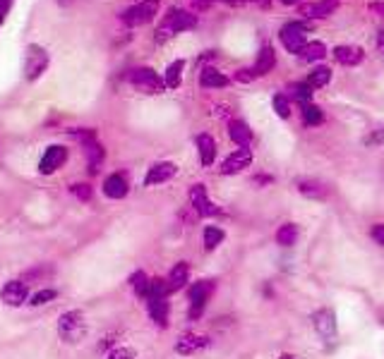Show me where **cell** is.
<instances>
[{"label": "cell", "mask_w": 384, "mask_h": 359, "mask_svg": "<svg viewBox=\"0 0 384 359\" xmlns=\"http://www.w3.org/2000/svg\"><path fill=\"white\" fill-rule=\"evenodd\" d=\"M200 24V15L192 12V10L185 8H168L166 15L159 19V27L154 31V44H166L173 36L183 34V31H190Z\"/></svg>", "instance_id": "6da1fadb"}, {"label": "cell", "mask_w": 384, "mask_h": 359, "mask_svg": "<svg viewBox=\"0 0 384 359\" xmlns=\"http://www.w3.org/2000/svg\"><path fill=\"white\" fill-rule=\"evenodd\" d=\"M313 29V24L305 19H288L279 29V44L283 46V50L290 55H300V50L308 46V34Z\"/></svg>", "instance_id": "7a4b0ae2"}, {"label": "cell", "mask_w": 384, "mask_h": 359, "mask_svg": "<svg viewBox=\"0 0 384 359\" xmlns=\"http://www.w3.org/2000/svg\"><path fill=\"white\" fill-rule=\"evenodd\" d=\"M214 293H216V280L211 278H200L188 285V302H190L188 321L195 324V321H200L204 316V309L209 304V300L214 297Z\"/></svg>", "instance_id": "3957f363"}, {"label": "cell", "mask_w": 384, "mask_h": 359, "mask_svg": "<svg viewBox=\"0 0 384 359\" xmlns=\"http://www.w3.org/2000/svg\"><path fill=\"white\" fill-rule=\"evenodd\" d=\"M55 331H58L60 340L67 342V345H75V342L85 340L87 331H89V324H87V316L82 314L80 309H67L60 314Z\"/></svg>", "instance_id": "277c9868"}, {"label": "cell", "mask_w": 384, "mask_h": 359, "mask_svg": "<svg viewBox=\"0 0 384 359\" xmlns=\"http://www.w3.org/2000/svg\"><path fill=\"white\" fill-rule=\"evenodd\" d=\"M128 82L139 93H147V96H159V93L168 91V89H166L164 75H159V72L154 70V67H149V65L132 67V70H130V75H128Z\"/></svg>", "instance_id": "5b68a950"}, {"label": "cell", "mask_w": 384, "mask_h": 359, "mask_svg": "<svg viewBox=\"0 0 384 359\" xmlns=\"http://www.w3.org/2000/svg\"><path fill=\"white\" fill-rule=\"evenodd\" d=\"M161 10V0H137L121 12V24L128 29H137L154 22Z\"/></svg>", "instance_id": "8992f818"}, {"label": "cell", "mask_w": 384, "mask_h": 359, "mask_svg": "<svg viewBox=\"0 0 384 359\" xmlns=\"http://www.w3.org/2000/svg\"><path fill=\"white\" fill-rule=\"evenodd\" d=\"M51 65V55L49 50H46V46L41 44H29L27 48H24V80L32 84V82H39L41 77L46 75V70H49Z\"/></svg>", "instance_id": "52a82bcc"}, {"label": "cell", "mask_w": 384, "mask_h": 359, "mask_svg": "<svg viewBox=\"0 0 384 359\" xmlns=\"http://www.w3.org/2000/svg\"><path fill=\"white\" fill-rule=\"evenodd\" d=\"M310 324H313L315 333L324 342H336L339 340V321H336V311L329 306H320L310 314Z\"/></svg>", "instance_id": "ba28073f"}, {"label": "cell", "mask_w": 384, "mask_h": 359, "mask_svg": "<svg viewBox=\"0 0 384 359\" xmlns=\"http://www.w3.org/2000/svg\"><path fill=\"white\" fill-rule=\"evenodd\" d=\"M67 158H70V151L63 144H49V147L44 149V154H41L39 163H36V170H39V175H44V178H51V175H55L60 168H65Z\"/></svg>", "instance_id": "9c48e42d"}, {"label": "cell", "mask_w": 384, "mask_h": 359, "mask_svg": "<svg viewBox=\"0 0 384 359\" xmlns=\"http://www.w3.org/2000/svg\"><path fill=\"white\" fill-rule=\"evenodd\" d=\"M188 201H190L192 211H195L200 218H216V216H221V209L209 199V192H207V187L202 185V182H195V185H190Z\"/></svg>", "instance_id": "30bf717a"}, {"label": "cell", "mask_w": 384, "mask_h": 359, "mask_svg": "<svg viewBox=\"0 0 384 359\" xmlns=\"http://www.w3.org/2000/svg\"><path fill=\"white\" fill-rule=\"evenodd\" d=\"M209 345H211L209 335L197 333V331H185L183 335H178L173 350H175V355L178 357H195V355H200V352H204Z\"/></svg>", "instance_id": "8fae6325"}, {"label": "cell", "mask_w": 384, "mask_h": 359, "mask_svg": "<svg viewBox=\"0 0 384 359\" xmlns=\"http://www.w3.org/2000/svg\"><path fill=\"white\" fill-rule=\"evenodd\" d=\"M341 8V0H310V3L298 5V15L305 22H320L326 19Z\"/></svg>", "instance_id": "7c38bea8"}, {"label": "cell", "mask_w": 384, "mask_h": 359, "mask_svg": "<svg viewBox=\"0 0 384 359\" xmlns=\"http://www.w3.org/2000/svg\"><path fill=\"white\" fill-rule=\"evenodd\" d=\"M252 160H255L252 149H233L231 154H228L226 158L221 160L219 173L224 175V178H231V175H241V173H245V170L250 168Z\"/></svg>", "instance_id": "4fadbf2b"}, {"label": "cell", "mask_w": 384, "mask_h": 359, "mask_svg": "<svg viewBox=\"0 0 384 359\" xmlns=\"http://www.w3.org/2000/svg\"><path fill=\"white\" fill-rule=\"evenodd\" d=\"M29 297H32L29 283H24L22 278L8 280V283L0 288V300L8 306H24V304H29Z\"/></svg>", "instance_id": "5bb4252c"}, {"label": "cell", "mask_w": 384, "mask_h": 359, "mask_svg": "<svg viewBox=\"0 0 384 359\" xmlns=\"http://www.w3.org/2000/svg\"><path fill=\"white\" fill-rule=\"evenodd\" d=\"M178 163H173V160H157V163H152L147 168V173H144V187H159V185H166V182H171L178 175Z\"/></svg>", "instance_id": "9a60e30c"}, {"label": "cell", "mask_w": 384, "mask_h": 359, "mask_svg": "<svg viewBox=\"0 0 384 359\" xmlns=\"http://www.w3.org/2000/svg\"><path fill=\"white\" fill-rule=\"evenodd\" d=\"M101 192L106 199L111 201H121L130 194V180L125 173L116 170V173H108L101 182Z\"/></svg>", "instance_id": "2e32d148"}, {"label": "cell", "mask_w": 384, "mask_h": 359, "mask_svg": "<svg viewBox=\"0 0 384 359\" xmlns=\"http://www.w3.org/2000/svg\"><path fill=\"white\" fill-rule=\"evenodd\" d=\"M228 139L236 144V149H250L255 142V134H252L250 125L241 118H231L228 120Z\"/></svg>", "instance_id": "e0dca14e"}, {"label": "cell", "mask_w": 384, "mask_h": 359, "mask_svg": "<svg viewBox=\"0 0 384 359\" xmlns=\"http://www.w3.org/2000/svg\"><path fill=\"white\" fill-rule=\"evenodd\" d=\"M331 55L339 65L344 67H358L363 60H365V48L358 44H339L331 48Z\"/></svg>", "instance_id": "ac0fdd59"}, {"label": "cell", "mask_w": 384, "mask_h": 359, "mask_svg": "<svg viewBox=\"0 0 384 359\" xmlns=\"http://www.w3.org/2000/svg\"><path fill=\"white\" fill-rule=\"evenodd\" d=\"M293 187L300 196L313 199V201H324L326 196H329V187L317 178H298L293 182Z\"/></svg>", "instance_id": "d6986e66"}, {"label": "cell", "mask_w": 384, "mask_h": 359, "mask_svg": "<svg viewBox=\"0 0 384 359\" xmlns=\"http://www.w3.org/2000/svg\"><path fill=\"white\" fill-rule=\"evenodd\" d=\"M231 82H233L231 77H228L224 70H219L216 65H202V70H200V86L202 89H209V91L226 89Z\"/></svg>", "instance_id": "ffe728a7"}, {"label": "cell", "mask_w": 384, "mask_h": 359, "mask_svg": "<svg viewBox=\"0 0 384 359\" xmlns=\"http://www.w3.org/2000/svg\"><path fill=\"white\" fill-rule=\"evenodd\" d=\"M277 48H274V44H269V41H264L262 46H259L257 50V58L252 62V70H255L257 80L259 77H267L269 72H274V67H277Z\"/></svg>", "instance_id": "44dd1931"}, {"label": "cell", "mask_w": 384, "mask_h": 359, "mask_svg": "<svg viewBox=\"0 0 384 359\" xmlns=\"http://www.w3.org/2000/svg\"><path fill=\"white\" fill-rule=\"evenodd\" d=\"M144 304H147L149 319L154 321V326H159V329H168V324H171V302H168V297H149Z\"/></svg>", "instance_id": "7402d4cb"}, {"label": "cell", "mask_w": 384, "mask_h": 359, "mask_svg": "<svg viewBox=\"0 0 384 359\" xmlns=\"http://www.w3.org/2000/svg\"><path fill=\"white\" fill-rule=\"evenodd\" d=\"M195 149H197V156H200V163L204 168H211L216 163V154H219V147H216V139L211 134L202 132L195 137Z\"/></svg>", "instance_id": "603a6c76"}, {"label": "cell", "mask_w": 384, "mask_h": 359, "mask_svg": "<svg viewBox=\"0 0 384 359\" xmlns=\"http://www.w3.org/2000/svg\"><path fill=\"white\" fill-rule=\"evenodd\" d=\"M190 278H192V270H190V264H188V261L173 264V268H171L168 275H166L171 293H178V290H185V288L190 285Z\"/></svg>", "instance_id": "cb8c5ba5"}, {"label": "cell", "mask_w": 384, "mask_h": 359, "mask_svg": "<svg viewBox=\"0 0 384 359\" xmlns=\"http://www.w3.org/2000/svg\"><path fill=\"white\" fill-rule=\"evenodd\" d=\"M82 149H85L87 170H89V175H98L103 168V163H106V147H103L101 142H91Z\"/></svg>", "instance_id": "d4e9b609"}, {"label": "cell", "mask_w": 384, "mask_h": 359, "mask_svg": "<svg viewBox=\"0 0 384 359\" xmlns=\"http://www.w3.org/2000/svg\"><path fill=\"white\" fill-rule=\"evenodd\" d=\"M185 58H175L171 60L168 65H166L164 70V82H166V89L168 91H175L180 89V84H183V77H185Z\"/></svg>", "instance_id": "484cf974"}, {"label": "cell", "mask_w": 384, "mask_h": 359, "mask_svg": "<svg viewBox=\"0 0 384 359\" xmlns=\"http://www.w3.org/2000/svg\"><path fill=\"white\" fill-rule=\"evenodd\" d=\"M329 55V48H326L322 41L317 39H313V41H308V46H305L303 50H300V55L298 58L305 62V65H322V60Z\"/></svg>", "instance_id": "4316f807"}, {"label": "cell", "mask_w": 384, "mask_h": 359, "mask_svg": "<svg viewBox=\"0 0 384 359\" xmlns=\"http://www.w3.org/2000/svg\"><path fill=\"white\" fill-rule=\"evenodd\" d=\"M300 120H303L305 127H322L324 125V111H322V106H317V103H305V106H300Z\"/></svg>", "instance_id": "83f0119b"}, {"label": "cell", "mask_w": 384, "mask_h": 359, "mask_svg": "<svg viewBox=\"0 0 384 359\" xmlns=\"http://www.w3.org/2000/svg\"><path fill=\"white\" fill-rule=\"evenodd\" d=\"M300 237V228L298 223H281V225L277 228V232H274V239H277L279 247H293L295 242H298Z\"/></svg>", "instance_id": "f1b7e54d"}, {"label": "cell", "mask_w": 384, "mask_h": 359, "mask_svg": "<svg viewBox=\"0 0 384 359\" xmlns=\"http://www.w3.org/2000/svg\"><path fill=\"white\" fill-rule=\"evenodd\" d=\"M331 77H334V72H331L329 65H313V70L308 72L305 82H308V84L317 91V89H324V86L329 84Z\"/></svg>", "instance_id": "f546056e"}, {"label": "cell", "mask_w": 384, "mask_h": 359, "mask_svg": "<svg viewBox=\"0 0 384 359\" xmlns=\"http://www.w3.org/2000/svg\"><path fill=\"white\" fill-rule=\"evenodd\" d=\"M226 230L221 225H207L202 230V244H204V252H216V249L224 244Z\"/></svg>", "instance_id": "4dcf8cb0"}, {"label": "cell", "mask_w": 384, "mask_h": 359, "mask_svg": "<svg viewBox=\"0 0 384 359\" xmlns=\"http://www.w3.org/2000/svg\"><path fill=\"white\" fill-rule=\"evenodd\" d=\"M313 96H315V89L308 84V82H293L288 84V98L298 106H305V103H313Z\"/></svg>", "instance_id": "1f68e13d"}, {"label": "cell", "mask_w": 384, "mask_h": 359, "mask_svg": "<svg viewBox=\"0 0 384 359\" xmlns=\"http://www.w3.org/2000/svg\"><path fill=\"white\" fill-rule=\"evenodd\" d=\"M130 288H132V293L137 295L139 300L142 302H147V297H149V285H152V278H149L144 270H134L132 275H130Z\"/></svg>", "instance_id": "d6a6232c"}, {"label": "cell", "mask_w": 384, "mask_h": 359, "mask_svg": "<svg viewBox=\"0 0 384 359\" xmlns=\"http://www.w3.org/2000/svg\"><path fill=\"white\" fill-rule=\"evenodd\" d=\"M272 111L277 113L281 120L290 118V113H293V101L288 98V93H283V91L274 93V96H272Z\"/></svg>", "instance_id": "836d02e7"}, {"label": "cell", "mask_w": 384, "mask_h": 359, "mask_svg": "<svg viewBox=\"0 0 384 359\" xmlns=\"http://www.w3.org/2000/svg\"><path fill=\"white\" fill-rule=\"evenodd\" d=\"M67 134H70L75 142H80L82 147H87V144H91V142H98V132L94 127H72V129H67Z\"/></svg>", "instance_id": "e575fe53"}, {"label": "cell", "mask_w": 384, "mask_h": 359, "mask_svg": "<svg viewBox=\"0 0 384 359\" xmlns=\"http://www.w3.org/2000/svg\"><path fill=\"white\" fill-rule=\"evenodd\" d=\"M53 300H58V290L55 288H39L36 293H32L29 304L32 306H46V304H51Z\"/></svg>", "instance_id": "d590c367"}, {"label": "cell", "mask_w": 384, "mask_h": 359, "mask_svg": "<svg viewBox=\"0 0 384 359\" xmlns=\"http://www.w3.org/2000/svg\"><path fill=\"white\" fill-rule=\"evenodd\" d=\"M70 192H72V196H77L80 201H91V196H94V187H91L89 182H72Z\"/></svg>", "instance_id": "8d00e7d4"}, {"label": "cell", "mask_w": 384, "mask_h": 359, "mask_svg": "<svg viewBox=\"0 0 384 359\" xmlns=\"http://www.w3.org/2000/svg\"><path fill=\"white\" fill-rule=\"evenodd\" d=\"M384 144V127H375L363 137V147L365 149H377Z\"/></svg>", "instance_id": "74e56055"}, {"label": "cell", "mask_w": 384, "mask_h": 359, "mask_svg": "<svg viewBox=\"0 0 384 359\" xmlns=\"http://www.w3.org/2000/svg\"><path fill=\"white\" fill-rule=\"evenodd\" d=\"M106 359H137L132 347L128 345H116L111 352H106Z\"/></svg>", "instance_id": "f35d334b"}, {"label": "cell", "mask_w": 384, "mask_h": 359, "mask_svg": "<svg viewBox=\"0 0 384 359\" xmlns=\"http://www.w3.org/2000/svg\"><path fill=\"white\" fill-rule=\"evenodd\" d=\"M257 75L252 67H241V70H236V75H233V82H241V84H250V82H255Z\"/></svg>", "instance_id": "ab89813d"}, {"label": "cell", "mask_w": 384, "mask_h": 359, "mask_svg": "<svg viewBox=\"0 0 384 359\" xmlns=\"http://www.w3.org/2000/svg\"><path fill=\"white\" fill-rule=\"evenodd\" d=\"M12 5H15V0H0V29L8 22L10 12H12Z\"/></svg>", "instance_id": "60d3db41"}, {"label": "cell", "mask_w": 384, "mask_h": 359, "mask_svg": "<svg viewBox=\"0 0 384 359\" xmlns=\"http://www.w3.org/2000/svg\"><path fill=\"white\" fill-rule=\"evenodd\" d=\"M214 3H216V0H188L192 12H204V10H209Z\"/></svg>", "instance_id": "b9f144b4"}, {"label": "cell", "mask_w": 384, "mask_h": 359, "mask_svg": "<svg viewBox=\"0 0 384 359\" xmlns=\"http://www.w3.org/2000/svg\"><path fill=\"white\" fill-rule=\"evenodd\" d=\"M370 237L375 239V244H380L384 249V223H375V225L370 228Z\"/></svg>", "instance_id": "7bdbcfd3"}, {"label": "cell", "mask_w": 384, "mask_h": 359, "mask_svg": "<svg viewBox=\"0 0 384 359\" xmlns=\"http://www.w3.org/2000/svg\"><path fill=\"white\" fill-rule=\"evenodd\" d=\"M277 178L274 175H267V173H257L255 178H252V185L255 187H267V185H274Z\"/></svg>", "instance_id": "ee69618b"}, {"label": "cell", "mask_w": 384, "mask_h": 359, "mask_svg": "<svg viewBox=\"0 0 384 359\" xmlns=\"http://www.w3.org/2000/svg\"><path fill=\"white\" fill-rule=\"evenodd\" d=\"M367 10L384 19V0H370V3H367Z\"/></svg>", "instance_id": "f6af8a7d"}, {"label": "cell", "mask_w": 384, "mask_h": 359, "mask_svg": "<svg viewBox=\"0 0 384 359\" xmlns=\"http://www.w3.org/2000/svg\"><path fill=\"white\" fill-rule=\"evenodd\" d=\"M216 3H224V5H228V8H241V5L250 3V0H216Z\"/></svg>", "instance_id": "bcb514c9"}, {"label": "cell", "mask_w": 384, "mask_h": 359, "mask_svg": "<svg viewBox=\"0 0 384 359\" xmlns=\"http://www.w3.org/2000/svg\"><path fill=\"white\" fill-rule=\"evenodd\" d=\"M377 48H380L382 53H384V27L377 29Z\"/></svg>", "instance_id": "7dc6e473"}, {"label": "cell", "mask_w": 384, "mask_h": 359, "mask_svg": "<svg viewBox=\"0 0 384 359\" xmlns=\"http://www.w3.org/2000/svg\"><path fill=\"white\" fill-rule=\"evenodd\" d=\"M279 3H281V5H286V8H293V5H295V8H298V5L308 3V0H279Z\"/></svg>", "instance_id": "c3c4849f"}, {"label": "cell", "mask_w": 384, "mask_h": 359, "mask_svg": "<svg viewBox=\"0 0 384 359\" xmlns=\"http://www.w3.org/2000/svg\"><path fill=\"white\" fill-rule=\"evenodd\" d=\"M250 3H255V5H257V8H264V10H267V8H269V5H272V3H274V0H250Z\"/></svg>", "instance_id": "681fc988"}, {"label": "cell", "mask_w": 384, "mask_h": 359, "mask_svg": "<svg viewBox=\"0 0 384 359\" xmlns=\"http://www.w3.org/2000/svg\"><path fill=\"white\" fill-rule=\"evenodd\" d=\"M377 324H380V329H384V306H380V309H377Z\"/></svg>", "instance_id": "f907efd6"}, {"label": "cell", "mask_w": 384, "mask_h": 359, "mask_svg": "<svg viewBox=\"0 0 384 359\" xmlns=\"http://www.w3.org/2000/svg\"><path fill=\"white\" fill-rule=\"evenodd\" d=\"M279 359H298V357H295V355H281Z\"/></svg>", "instance_id": "816d5d0a"}, {"label": "cell", "mask_w": 384, "mask_h": 359, "mask_svg": "<svg viewBox=\"0 0 384 359\" xmlns=\"http://www.w3.org/2000/svg\"><path fill=\"white\" fill-rule=\"evenodd\" d=\"M60 3H70V0H60Z\"/></svg>", "instance_id": "f5cc1de1"}]
</instances>
